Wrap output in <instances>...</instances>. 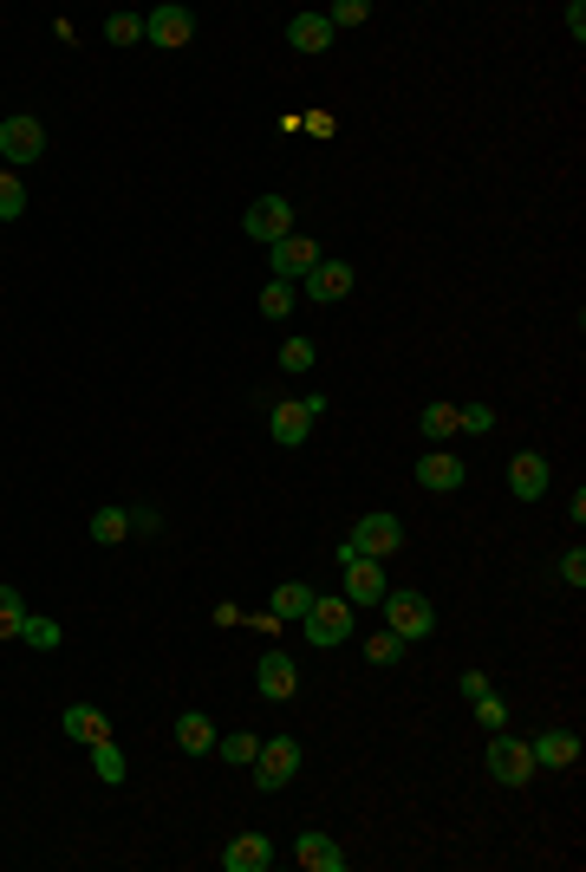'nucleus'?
Returning a JSON list of instances; mask_svg holds the SVG:
<instances>
[{"instance_id": "c9c22d12", "label": "nucleus", "mask_w": 586, "mask_h": 872, "mask_svg": "<svg viewBox=\"0 0 586 872\" xmlns=\"http://www.w3.org/2000/svg\"><path fill=\"white\" fill-rule=\"evenodd\" d=\"M281 372H313V339H287V345H281Z\"/></svg>"}, {"instance_id": "c756f323", "label": "nucleus", "mask_w": 586, "mask_h": 872, "mask_svg": "<svg viewBox=\"0 0 586 872\" xmlns=\"http://www.w3.org/2000/svg\"><path fill=\"white\" fill-rule=\"evenodd\" d=\"M20 626H27V599H20L13 586H0V645L20 638Z\"/></svg>"}, {"instance_id": "2eb2a0df", "label": "nucleus", "mask_w": 586, "mask_h": 872, "mask_svg": "<svg viewBox=\"0 0 586 872\" xmlns=\"http://www.w3.org/2000/svg\"><path fill=\"white\" fill-rule=\"evenodd\" d=\"M469 483V469L449 456V449H431V456H417V488H431V495H449V488Z\"/></svg>"}, {"instance_id": "f3484780", "label": "nucleus", "mask_w": 586, "mask_h": 872, "mask_svg": "<svg viewBox=\"0 0 586 872\" xmlns=\"http://www.w3.org/2000/svg\"><path fill=\"white\" fill-rule=\"evenodd\" d=\"M222 866H229V872H267V866H274L267 833H235V840L222 846Z\"/></svg>"}, {"instance_id": "4c0bfd02", "label": "nucleus", "mask_w": 586, "mask_h": 872, "mask_svg": "<svg viewBox=\"0 0 586 872\" xmlns=\"http://www.w3.org/2000/svg\"><path fill=\"white\" fill-rule=\"evenodd\" d=\"M163 528V515L156 508H131V534H156Z\"/></svg>"}, {"instance_id": "f03ea898", "label": "nucleus", "mask_w": 586, "mask_h": 872, "mask_svg": "<svg viewBox=\"0 0 586 872\" xmlns=\"http://www.w3.org/2000/svg\"><path fill=\"white\" fill-rule=\"evenodd\" d=\"M488 775L502 781V788H528V781L540 775V769H535V749H528L522 736L495 729V736H488Z\"/></svg>"}, {"instance_id": "7c9ffc66", "label": "nucleus", "mask_w": 586, "mask_h": 872, "mask_svg": "<svg viewBox=\"0 0 586 872\" xmlns=\"http://www.w3.org/2000/svg\"><path fill=\"white\" fill-rule=\"evenodd\" d=\"M365 20H372V0H333V7H326V27H333V33L365 27Z\"/></svg>"}, {"instance_id": "4be33fe9", "label": "nucleus", "mask_w": 586, "mask_h": 872, "mask_svg": "<svg viewBox=\"0 0 586 872\" xmlns=\"http://www.w3.org/2000/svg\"><path fill=\"white\" fill-rule=\"evenodd\" d=\"M306 606H313V586H306V580H287V586H274V606H267V612L287 626V619H306Z\"/></svg>"}, {"instance_id": "b1692460", "label": "nucleus", "mask_w": 586, "mask_h": 872, "mask_svg": "<svg viewBox=\"0 0 586 872\" xmlns=\"http://www.w3.org/2000/svg\"><path fill=\"white\" fill-rule=\"evenodd\" d=\"M144 40V13H104V47H138Z\"/></svg>"}, {"instance_id": "1a4fd4ad", "label": "nucleus", "mask_w": 586, "mask_h": 872, "mask_svg": "<svg viewBox=\"0 0 586 872\" xmlns=\"http://www.w3.org/2000/svg\"><path fill=\"white\" fill-rule=\"evenodd\" d=\"M352 554H372V560H385V554H397L404 547V521L397 515H358V528H352V540H345Z\"/></svg>"}, {"instance_id": "cd10ccee", "label": "nucleus", "mask_w": 586, "mask_h": 872, "mask_svg": "<svg viewBox=\"0 0 586 872\" xmlns=\"http://www.w3.org/2000/svg\"><path fill=\"white\" fill-rule=\"evenodd\" d=\"M59 619H40V612H27V626H20V645H33V651H59Z\"/></svg>"}, {"instance_id": "9b49d317", "label": "nucleus", "mask_w": 586, "mask_h": 872, "mask_svg": "<svg viewBox=\"0 0 586 872\" xmlns=\"http://www.w3.org/2000/svg\"><path fill=\"white\" fill-rule=\"evenodd\" d=\"M340 574H345V599H352V606H378V599H385L391 586H385V567H378V560H372V554H352V560H340Z\"/></svg>"}, {"instance_id": "5701e85b", "label": "nucleus", "mask_w": 586, "mask_h": 872, "mask_svg": "<svg viewBox=\"0 0 586 872\" xmlns=\"http://www.w3.org/2000/svg\"><path fill=\"white\" fill-rule=\"evenodd\" d=\"M92 540H98V547L131 540V508H98V515H92Z\"/></svg>"}, {"instance_id": "7ed1b4c3", "label": "nucleus", "mask_w": 586, "mask_h": 872, "mask_svg": "<svg viewBox=\"0 0 586 872\" xmlns=\"http://www.w3.org/2000/svg\"><path fill=\"white\" fill-rule=\"evenodd\" d=\"M242 235H247V242H261V247L287 242V235H293V202H287V195H254V202L242 209Z\"/></svg>"}, {"instance_id": "4468645a", "label": "nucleus", "mask_w": 586, "mask_h": 872, "mask_svg": "<svg viewBox=\"0 0 586 872\" xmlns=\"http://www.w3.org/2000/svg\"><path fill=\"white\" fill-rule=\"evenodd\" d=\"M528 749H535V769H580V736L574 729H540Z\"/></svg>"}, {"instance_id": "a211bd4d", "label": "nucleus", "mask_w": 586, "mask_h": 872, "mask_svg": "<svg viewBox=\"0 0 586 872\" xmlns=\"http://www.w3.org/2000/svg\"><path fill=\"white\" fill-rule=\"evenodd\" d=\"M547 483H554V476H547V456H535V449H522V456L508 463V488H515L522 501H540Z\"/></svg>"}, {"instance_id": "f257e3e1", "label": "nucleus", "mask_w": 586, "mask_h": 872, "mask_svg": "<svg viewBox=\"0 0 586 872\" xmlns=\"http://www.w3.org/2000/svg\"><path fill=\"white\" fill-rule=\"evenodd\" d=\"M306 645L313 651H333V645H352V626H358V606L345 599V592H313V606H306Z\"/></svg>"}, {"instance_id": "aec40b11", "label": "nucleus", "mask_w": 586, "mask_h": 872, "mask_svg": "<svg viewBox=\"0 0 586 872\" xmlns=\"http://www.w3.org/2000/svg\"><path fill=\"white\" fill-rule=\"evenodd\" d=\"M59 729H65L72 742H85V749L111 736V723H104V710H92V703H65V717H59Z\"/></svg>"}, {"instance_id": "ea45409f", "label": "nucleus", "mask_w": 586, "mask_h": 872, "mask_svg": "<svg viewBox=\"0 0 586 872\" xmlns=\"http://www.w3.org/2000/svg\"><path fill=\"white\" fill-rule=\"evenodd\" d=\"M488 690V671H463V697H483Z\"/></svg>"}, {"instance_id": "20e7f679", "label": "nucleus", "mask_w": 586, "mask_h": 872, "mask_svg": "<svg viewBox=\"0 0 586 872\" xmlns=\"http://www.w3.org/2000/svg\"><path fill=\"white\" fill-rule=\"evenodd\" d=\"M378 606H385V626L397 631L404 645H417V638H431V631H437V606H431L424 592H385Z\"/></svg>"}, {"instance_id": "a878e982", "label": "nucleus", "mask_w": 586, "mask_h": 872, "mask_svg": "<svg viewBox=\"0 0 586 872\" xmlns=\"http://www.w3.org/2000/svg\"><path fill=\"white\" fill-rule=\"evenodd\" d=\"M293 306H300V287H293V281H267V287H261V313H267V320H287Z\"/></svg>"}, {"instance_id": "f8f14e48", "label": "nucleus", "mask_w": 586, "mask_h": 872, "mask_svg": "<svg viewBox=\"0 0 586 872\" xmlns=\"http://www.w3.org/2000/svg\"><path fill=\"white\" fill-rule=\"evenodd\" d=\"M254 690H261L267 703H287L293 690H300V665H293L287 651H261V671H254Z\"/></svg>"}, {"instance_id": "6e6552de", "label": "nucleus", "mask_w": 586, "mask_h": 872, "mask_svg": "<svg viewBox=\"0 0 586 872\" xmlns=\"http://www.w3.org/2000/svg\"><path fill=\"white\" fill-rule=\"evenodd\" d=\"M320 261H326V254H320V242H313V235H287V242L267 247V267H274V281H293V287H300V281H306Z\"/></svg>"}, {"instance_id": "72a5a7b5", "label": "nucleus", "mask_w": 586, "mask_h": 872, "mask_svg": "<svg viewBox=\"0 0 586 872\" xmlns=\"http://www.w3.org/2000/svg\"><path fill=\"white\" fill-rule=\"evenodd\" d=\"M495 424V410L488 404H456V436H483Z\"/></svg>"}, {"instance_id": "2f4dec72", "label": "nucleus", "mask_w": 586, "mask_h": 872, "mask_svg": "<svg viewBox=\"0 0 586 872\" xmlns=\"http://www.w3.org/2000/svg\"><path fill=\"white\" fill-rule=\"evenodd\" d=\"M365 658H372V665H397V658H404V638H397V631H372V638H365Z\"/></svg>"}, {"instance_id": "c85d7f7f", "label": "nucleus", "mask_w": 586, "mask_h": 872, "mask_svg": "<svg viewBox=\"0 0 586 872\" xmlns=\"http://www.w3.org/2000/svg\"><path fill=\"white\" fill-rule=\"evenodd\" d=\"M254 749H261V736H247V729H235V736H215V756H222V762H235V769H247V762H254Z\"/></svg>"}, {"instance_id": "423d86ee", "label": "nucleus", "mask_w": 586, "mask_h": 872, "mask_svg": "<svg viewBox=\"0 0 586 872\" xmlns=\"http://www.w3.org/2000/svg\"><path fill=\"white\" fill-rule=\"evenodd\" d=\"M326 410V397H287V404H274V417H267V436L281 443V449H300L306 436H313V417Z\"/></svg>"}, {"instance_id": "473e14b6", "label": "nucleus", "mask_w": 586, "mask_h": 872, "mask_svg": "<svg viewBox=\"0 0 586 872\" xmlns=\"http://www.w3.org/2000/svg\"><path fill=\"white\" fill-rule=\"evenodd\" d=\"M469 703H476V723H483L488 736H495V729H508V703H502L495 690H483V697H469Z\"/></svg>"}, {"instance_id": "0eeeda50", "label": "nucleus", "mask_w": 586, "mask_h": 872, "mask_svg": "<svg viewBox=\"0 0 586 872\" xmlns=\"http://www.w3.org/2000/svg\"><path fill=\"white\" fill-rule=\"evenodd\" d=\"M40 156H47V124L40 118L20 111V118L0 124V163H40Z\"/></svg>"}, {"instance_id": "9d476101", "label": "nucleus", "mask_w": 586, "mask_h": 872, "mask_svg": "<svg viewBox=\"0 0 586 872\" xmlns=\"http://www.w3.org/2000/svg\"><path fill=\"white\" fill-rule=\"evenodd\" d=\"M144 40L150 47H190L195 40V13L183 0H163L156 13H144Z\"/></svg>"}, {"instance_id": "6ab92c4d", "label": "nucleus", "mask_w": 586, "mask_h": 872, "mask_svg": "<svg viewBox=\"0 0 586 872\" xmlns=\"http://www.w3.org/2000/svg\"><path fill=\"white\" fill-rule=\"evenodd\" d=\"M287 47H293V52H313V59H320V52L333 47V27H326V13H293V20H287Z\"/></svg>"}, {"instance_id": "393cba45", "label": "nucleus", "mask_w": 586, "mask_h": 872, "mask_svg": "<svg viewBox=\"0 0 586 872\" xmlns=\"http://www.w3.org/2000/svg\"><path fill=\"white\" fill-rule=\"evenodd\" d=\"M92 775L104 781V788H118V781L131 775V769H124V756L111 749V736H104V742H92Z\"/></svg>"}, {"instance_id": "f704fd0d", "label": "nucleus", "mask_w": 586, "mask_h": 872, "mask_svg": "<svg viewBox=\"0 0 586 872\" xmlns=\"http://www.w3.org/2000/svg\"><path fill=\"white\" fill-rule=\"evenodd\" d=\"M13 215H27V183L0 176V222H13Z\"/></svg>"}, {"instance_id": "412c9836", "label": "nucleus", "mask_w": 586, "mask_h": 872, "mask_svg": "<svg viewBox=\"0 0 586 872\" xmlns=\"http://www.w3.org/2000/svg\"><path fill=\"white\" fill-rule=\"evenodd\" d=\"M176 749H183V756H209V749H215V729H209L202 710H183V717H176Z\"/></svg>"}, {"instance_id": "bb28decb", "label": "nucleus", "mask_w": 586, "mask_h": 872, "mask_svg": "<svg viewBox=\"0 0 586 872\" xmlns=\"http://www.w3.org/2000/svg\"><path fill=\"white\" fill-rule=\"evenodd\" d=\"M417 430L431 436V443H449V436H456V404H424Z\"/></svg>"}, {"instance_id": "dca6fc26", "label": "nucleus", "mask_w": 586, "mask_h": 872, "mask_svg": "<svg viewBox=\"0 0 586 872\" xmlns=\"http://www.w3.org/2000/svg\"><path fill=\"white\" fill-rule=\"evenodd\" d=\"M293 860H300L306 872H345L340 840H333V833H313V827H306V833L293 840Z\"/></svg>"}, {"instance_id": "e433bc0d", "label": "nucleus", "mask_w": 586, "mask_h": 872, "mask_svg": "<svg viewBox=\"0 0 586 872\" xmlns=\"http://www.w3.org/2000/svg\"><path fill=\"white\" fill-rule=\"evenodd\" d=\"M560 580L574 586V592L586 586V554H580V547H567V554H560Z\"/></svg>"}, {"instance_id": "58836bf2", "label": "nucleus", "mask_w": 586, "mask_h": 872, "mask_svg": "<svg viewBox=\"0 0 586 872\" xmlns=\"http://www.w3.org/2000/svg\"><path fill=\"white\" fill-rule=\"evenodd\" d=\"M567 27H574V40H586V7L580 0H567Z\"/></svg>"}, {"instance_id": "39448f33", "label": "nucleus", "mask_w": 586, "mask_h": 872, "mask_svg": "<svg viewBox=\"0 0 586 872\" xmlns=\"http://www.w3.org/2000/svg\"><path fill=\"white\" fill-rule=\"evenodd\" d=\"M247 769H254V781H261V794H281V788L300 775V742H293V736H267V742L254 749Z\"/></svg>"}, {"instance_id": "ddd939ff", "label": "nucleus", "mask_w": 586, "mask_h": 872, "mask_svg": "<svg viewBox=\"0 0 586 872\" xmlns=\"http://www.w3.org/2000/svg\"><path fill=\"white\" fill-rule=\"evenodd\" d=\"M300 293H306L313 306H340L345 293H352V267H345V261H320V267L300 281Z\"/></svg>"}]
</instances>
